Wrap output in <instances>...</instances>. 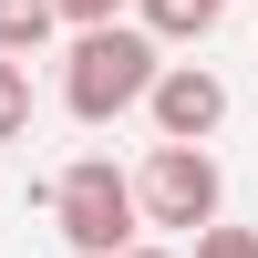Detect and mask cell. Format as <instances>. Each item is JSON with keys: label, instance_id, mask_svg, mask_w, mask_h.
Instances as JSON below:
<instances>
[{"label": "cell", "instance_id": "obj_3", "mask_svg": "<svg viewBox=\"0 0 258 258\" xmlns=\"http://www.w3.org/2000/svg\"><path fill=\"white\" fill-rule=\"evenodd\" d=\"M135 197H145V227H217V207H227V176H217V155L207 145H155L145 155V176H135Z\"/></svg>", "mask_w": 258, "mask_h": 258}, {"label": "cell", "instance_id": "obj_4", "mask_svg": "<svg viewBox=\"0 0 258 258\" xmlns=\"http://www.w3.org/2000/svg\"><path fill=\"white\" fill-rule=\"evenodd\" d=\"M145 114H155V135H165V145H207V135L227 124V83L207 73V62H165L155 93H145Z\"/></svg>", "mask_w": 258, "mask_h": 258}, {"label": "cell", "instance_id": "obj_8", "mask_svg": "<svg viewBox=\"0 0 258 258\" xmlns=\"http://www.w3.org/2000/svg\"><path fill=\"white\" fill-rule=\"evenodd\" d=\"M197 258H258V227H197Z\"/></svg>", "mask_w": 258, "mask_h": 258}, {"label": "cell", "instance_id": "obj_5", "mask_svg": "<svg viewBox=\"0 0 258 258\" xmlns=\"http://www.w3.org/2000/svg\"><path fill=\"white\" fill-rule=\"evenodd\" d=\"M135 11H145V31H155V41H207L227 0H135Z\"/></svg>", "mask_w": 258, "mask_h": 258}, {"label": "cell", "instance_id": "obj_6", "mask_svg": "<svg viewBox=\"0 0 258 258\" xmlns=\"http://www.w3.org/2000/svg\"><path fill=\"white\" fill-rule=\"evenodd\" d=\"M52 31H62V11H52V0H0V52H11V62H31Z\"/></svg>", "mask_w": 258, "mask_h": 258}, {"label": "cell", "instance_id": "obj_10", "mask_svg": "<svg viewBox=\"0 0 258 258\" xmlns=\"http://www.w3.org/2000/svg\"><path fill=\"white\" fill-rule=\"evenodd\" d=\"M124 258H176V248H124Z\"/></svg>", "mask_w": 258, "mask_h": 258}, {"label": "cell", "instance_id": "obj_7", "mask_svg": "<svg viewBox=\"0 0 258 258\" xmlns=\"http://www.w3.org/2000/svg\"><path fill=\"white\" fill-rule=\"evenodd\" d=\"M21 135H31V73L0 52V145H21Z\"/></svg>", "mask_w": 258, "mask_h": 258}, {"label": "cell", "instance_id": "obj_2", "mask_svg": "<svg viewBox=\"0 0 258 258\" xmlns=\"http://www.w3.org/2000/svg\"><path fill=\"white\" fill-rule=\"evenodd\" d=\"M52 227H62V248H83V258H124L135 227H145V197H135V176H124L114 155H73L52 176Z\"/></svg>", "mask_w": 258, "mask_h": 258}, {"label": "cell", "instance_id": "obj_1", "mask_svg": "<svg viewBox=\"0 0 258 258\" xmlns=\"http://www.w3.org/2000/svg\"><path fill=\"white\" fill-rule=\"evenodd\" d=\"M155 73H165V41L145 21H93L62 52V103H73V124H114L155 93Z\"/></svg>", "mask_w": 258, "mask_h": 258}, {"label": "cell", "instance_id": "obj_9", "mask_svg": "<svg viewBox=\"0 0 258 258\" xmlns=\"http://www.w3.org/2000/svg\"><path fill=\"white\" fill-rule=\"evenodd\" d=\"M62 21H73V31H93V21H124V0H52Z\"/></svg>", "mask_w": 258, "mask_h": 258}]
</instances>
